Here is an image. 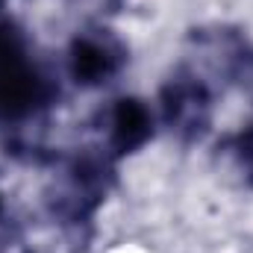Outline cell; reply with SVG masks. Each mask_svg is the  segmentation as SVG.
Listing matches in <instances>:
<instances>
[{
    "label": "cell",
    "instance_id": "6da1fadb",
    "mask_svg": "<svg viewBox=\"0 0 253 253\" xmlns=\"http://www.w3.org/2000/svg\"><path fill=\"white\" fill-rule=\"evenodd\" d=\"M59 100V83L36 59L30 39L0 21V129H21L39 121Z\"/></svg>",
    "mask_w": 253,
    "mask_h": 253
},
{
    "label": "cell",
    "instance_id": "7a4b0ae2",
    "mask_svg": "<svg viewBox=\"0 0 253 253\" xmlns=\"http://www.w3.org/2000/svg\"><path fill=\"white\" fill-rule=\"evenodd\" d=\"M115 189V159L103 147H83L68 156L44 194L50 218L65 233L85 239L97 209Z\"/></svg>",
    "mask_w": 253,
    "mask_h": 253
},
{
    "label": "cell",
    "instance_id": "3957f363",
    "mask_svg": "<svg viewBox=\"0 0 253 253\" xmlns=\"http://www.w3.org/2000/svg\"><path fill=\"white\" fill-rule=\"evenodd\" d=\"M215 115V94L209 83L189 65L177 68L159 88V121L183 144L200 141Z\"/></svg>",
    "mask_w": 253,
    "mask_h": 253
},
{
    "label": "cell",
    "instance_id": "277c9868",
    "mask_svg": "<svg viewBox=\"0 0 253 253\" xmlns=\"http://www.w3.org/2000/svg\"><path fill=\"white\" fill-rule=\"evenodd\" d=\"M129 50L126 44L106 27L80 30L68 44V77L80 88H100L112 83L126 68Z\"/></svg>",
    "mask_w": 253,
    "mask_h": 253
},
{
    "label": "cell",
    "instance_id": "5b68a950",
    "mask_svg": "<svg viewBox=\"0 0 253 253\" xmlns=\"http://www.w3.org/2000/svg\"><path fill=\"white\" fill-rule=\"evenodd\" d=\"M191 42L200 53V59L209 65L212 74H218L227 85H236L242 94H248L253 103V44L230 27H209L194 30Z\"/></svg>",
    "mask_w": 253,
    "mask_h": 253
},
{
    "label": "cell",
    "instance_id": "8992f818",
    "mask_svg": "<svg viewBox=\"0 0 253 253\" xmlns=\"http://www.w3.org/2000/svg\"><path fill=\"white\" fill-rule=\"evenodd\" d=\"M100 132H103V150L118 162L124 156L138 153L153 138V109L138 97H115L100 112Z\"/></svg>",
    "mask_w": 253,
    "mask_h": 253
},
{
    "label": "cell",
    "instance_id": "52a82bcc",
    "mask_svg": "<svg viewBox=\"0 0 253 253\" xmlns=\"http://www.w3.org/2000/svg\"><path fill=\"white\" fill-rule=\"evenodd\" d=\"M218 150H221L224 159H230V165L236 168V174H242L245 186L253 189V124L236 129L227 138H221Z\"/></svg>",
    "mask_w": 253,
    "mask_h": 253
},
{
    "label": "cell",
    "instance_id": "ba28073f",
    "mask_svg": "<svg viewBox=\"0 0 253 253\" xmlns=\"http://www.w3.org/2000/svg\"><path fill=\"white\" fill-rule=\"evenodd\" d=\"M0 218H3V197H0Z\"/></svg>",
    "mask_w": 253,
    "mask_h": 253
},
{
    "label": "cell",
    "instance_id": "9c48e42d",
    "mask_svg": "<svg viewBox=\"0 0 253 253\" xmlns=\"http://www.w3.org/2000/svg\"><path fill=\"white\" fill-rule=\"evenodd\" d=\"M0 3H3V0H0Z\"/></svg>",
    "mask_w": 253,
    "mask_h": 253
}]
</instances>
